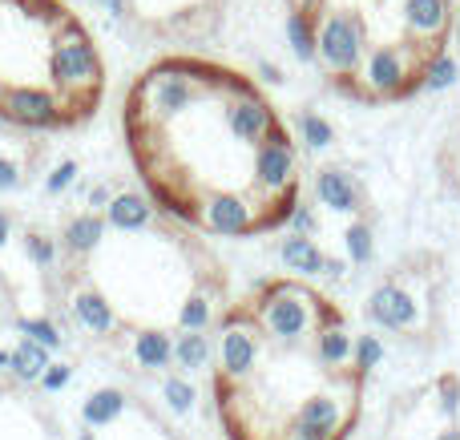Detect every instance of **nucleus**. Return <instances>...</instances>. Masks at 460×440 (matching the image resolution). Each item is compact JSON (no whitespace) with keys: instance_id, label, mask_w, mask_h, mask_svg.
Masks as SVG:
<instances>
[{"instance_id":"f257e3e1","label":"nucleus","mask_w":460,"mask_h":440,"mask_svg":"<svg viewBox=\"0 0 460 440\" xmlns=\"http://www.w3.org/2000/svg\"><path fill=\"white\" fill-rule=\"evenodd\" d=\"M105 57L69 0H0V121L77 129L102 110Z\"/></svg>"},{"instance_id":"f03ea898","label":"nucleus","mask_w":460,"mask_h":440,"mask_svg":"<svg viewBox=\"0 0 460 440\" xmlns=\"http://www.w3.org/2000/svg\"><path fill=\"white\" fill-rule=\"evenodd\" d=\"M315 21V61L323 65V73L332 77V85H351V77L359 73V61L372 48L367 24L348 8H311Z\"/></svg>"},{"instance_id":"7ed1b4c3","label":"nucleus","mask_w":460,"mask_h":440,"mask_svg":"<svg viewBox=\"0 0 460 440\" xmlns=\"http://www.w3.org/2000/svg\"><path fill=\"white\" fill-rule=\"evenodd\" d=\"M315 307H319V299L307 295L303 287H295V283H270L254 299L251 315L259 320L262 336L275 348H295V344H303V336L315 323Z\"/></svg>"},{"instance_id":"20e7f679","label":"nucleus","mask_w":460,"mask_h":440,"mask_svg":"<svg viewBox=\"0 0 460 440\" xmlns=\"http://www.w3.org/2000/svg\"><path fill=\"white\" fill-rule=\"evenodd\" d=\"M262 336L259 320L246 312H230L218 328V344H215V384L223 388H238V384H251L259 376V364H262Z\"/></svg>"},{"instance_id":"39448f33","label":"nucleus","mask_w":460,"mask_h":440,"mask_svg":"<svg viewBox=\"0 0 460 440\" xmlns=\"http://www.w3.org/2000/svg\"><path fill=\"white\" fill-rule=\"evenodd\" d=\"M0 440H65V428L40 396L0 384Z\"/></svg>"},{"instance_id":"423d86ee","label":"nucleus","mask_w":460,"mask_h":440,"mask_svg":"<svg viewBox=\"0 0 460 440\" xmlns=\"http://www.w3.org/2000/svg\"><path fill=\"white\" fill-rule=\"evenodd\" d=\"M400 21H404L408 45L440 53L445 37H448V24H453V4H448V0H404Z\"/></svg>"},{"instance_id":"0eeeda50","label":"nucleus","mask_w":460,"mask_h":440,"mask_svg":"<svg viewBox=\"0 0 460 440\" xmlns=\"http://www.w3.org/2000/svg\"><path fill=\"white\" fill-rule=\"evenodd\" d=\"M367 320L388 331H408L420 320V307H416V299L400 283H380L372 291V299H367Z\"/></svg>"},{"instance_id":"6e6552de","label":"nucleus","mask_w":460,"mask_h":440,"mask_svg":"<svg viewBox=\"0 0 460 440\" xmlns=\"http://www.w3.org/2000/svg\"><path fill=\"white\" fill-rule=\"evenodd\" d=\"M315 198L323 202L327 210H340V215H356L359 202H364V194H359L356 178H351L348 170L323 166V170L315 174Z\"/></svg>"},{"instance_id":"1a4fd4ad","label":"nucleus","mask_w":460,"mask_h":440,"mask_svg":"<svg viewBox=\"0 0 460 440\" xmlns=\"http://www.w3.org/2000/svg\"><path fill=\"white\" fill-rule=\"evenodd\" d=\"M279 259H283V267L295 275H323L327 255L315 247L311 234H291V239H283V247H279Z\"/></svg>"},{"instance_id":"9d476101","label":"nucleus","mask_w":460,"mask_h":440,"mask_svg":"<svg viewBox=\"0 0 460 440\" xmlns=\"http://www.w3.org/2000/svg\"><path fill=\"white\" fill-rule=\"evenodd\" d=\"M319 364L323 368H348L351 356H356V336L351 331H343L340 323H327L323 331H319Z\"/></svg>"},{"instance_id":"9b49d317","label":"nucleus","mask_w":460,"mask_h":440,"mask_svg":"<svg viewBox=\"0 0 460 440\" xmlns=\"http://www.w3.org/2000/svg\"><path fill=\"white\" fill-rule=\"evenodd\" d=\"M287 40H291V53L303 65L315 61V21H311V13L291 8V16H287Z\"/></svg>"},{"instance_id":"f8f14e48","label":"nucleus","mask_w":460,"mask_h":440,"mask_svg":"<svg viewBox=\"0 0 460 440\" xmlns=\"http://www.w3.org/2000/svg\"><path fill=\"white\" fill-rule=\"evenodd\" d=\"M295 425H315V428H335L340 433V400L332 396H307L295 412Z\"/></svg>"},{"instance_id":"ddd939ff","label":"nucleus","mask_w":460,"mask_h":440,"mask_svg":"<svg viewBox=\"0 0 460 440\" xmlns=\"http://www.w3.org/2000/svg\"><path fill=\"white\" fill-rule=\"evenodd\" d=\"M456 77H460L456 57L440 48V53L432 57L429 65H424V81H420V89H432V93H440V89H453V85H456Z\"/></svg>"},{"instance_id":"4468645a","label":"nucleus","mask_w":460,"mask_h":440,"mask_svg":"<svg viewBox=\"0 0 460 440\" xmlns=\"http://www.w3.org/2000/svg\"><path fill=\"white\" fill-rule=\"evenodd\" d=\"M174 352L182 360V368H210V360H215V344L202 331H182Z\"/></svg>"},{"instance_id":"2eb2a0df","label":"nucleus","mask_w":460,"mask_h":440,"mask_svg":"<svg viewBox=\"0 0 460 440\" xmlns=\"http://www.w3.org/2000/svg\"><path fill=\"white\" fill-rule=\"evenodd\" d=\"M299 134L311 150H327V145L335 142V126L327 118H319V113H311V110L299 113Z\"/></svg>"},{"instance_id":"dca6fc26","label":"nucleus","mask_w":460,"mask_h":440,"mask_svg":"<svg viewBox=\"0 0 460 440\" xmlns=\"http://www.w3.org/2000/svg\"><path fill=\"white\" fill-rule=\"evenodd\" d=\"M380 360H384L380 336H359V339H356V356H351V364L359 368V376H367L372 368H380Z\"/></svg>"},{"instance_id":"f3484780","label":"nucleus","mask_w":460,"mask_h":440,"mask_svg":"<svg viewBox=\"0 0 460 440\" xmlns=\"http://www.w3.org/2000/svg\"><path fill=\"white\" fill-rule=\"evenodd\" d=\"M348 255L351 263H372V226L367 223H351L348 226Z\"/></svg>"},{"instance_id":"a211bd4d","label":"nucleus","mask_w":460,"mask_h":440,"mask_svg":"<svg viewBox=\"0 0 460 440\" xmlns=\"http://www.w3.org/2000/svg\"><path fill=\"white\" fill-rule=\"evenodd\" d=\"M287 218H291L295 234H315V215H311L307 207H299V202H295V207H291V215H287Z\"/></svg>"},{"instance_id":"6ab92c4d","label":"nucleus","mask_w":460,"mask_h":440,"mask_svg":"<svg viewBox=\"0 0 460 440\" xmlns=\"http://www.w3.org/2000/svg\"><path fill=\"white\" fill-rule=\"evenodd\" d=\"M456 409V380H445V412Z\"/></svg>"},{"instance_id":"aec40b11","label":"nucleus","mask_w":460,"mask_h":440,"mask_svg":"<svg viewBox=\"0 0 460 440\" xmlns=\"http://www.w3.org/2000/svg\"><path fill=\"white\" fill-rule=\"evenodd\" d=\"M343 271H348L343 263H335V259H323V275H332V279H343Z\"/></svg>"},{"instance_id":"412c9836","label":"nucleus","mask_w":460,"mask_h":440,"mask_svg":"<svg viewBox=\"0 0 460 440\" xmlns=\"http://www.w3.org/2000/svg\"><path fill=\"white\" fill-rule=\"evenodd\" d=\"M440 440H460V428H448V433L440 436Z\"/></svg>"},{"instance_id":"4be33fe9","label":"nucleus","mask_w":460,"mask_h":440,"mask_svg":"<svg viewBox=\"0 0 460 440\" xmlns=\"http://www.w3.org/2000/svg\"><path fill=\"white\" fill-rule=\"evenodd\" d=\"M456 32H460V16H456Z\"/></svg>"}]
</instances>
